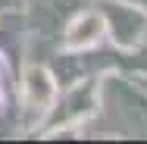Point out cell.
Here are the masks:
<instances>
[{
    "instance_id": "6da1fadb",
    "label": "cell",
    "mask_w": 147,
    "mask_h": 144,
    "mask_svg": "<svg viewBox=\"0 0 147 144\" xmlns=\"http://www.w3.org/2000/svg\"><path fill=\"white\" fill-rule=\"evenodd\" d=\"M25 91H28V107L38 103V110H47V103L53 97V82H50V75L44 69H28Z\"/></svg>"
},
{
    "instance_id": "7a4b0ae2",
    "label": "cell",
    "mask_w": 147,
    "mask_h": 144,
    "mask_svg": "<svg viewBox=\"0 0 147 144\" xmlns=\"http://www.w3.org/2000/svg\"><path fill=\"white\" fill-rule=\"evenodd\" d=\"M100 31H103V22H100V16H82L78 22H72V28H69V47H85L91 41H97L100 38Z\"/></svg>"
},
{
    "instance_id": "3957f363",
    "label": "cell",
    "mask_w": 147,
    "mask_h": 144,
    "mask_svg": "<svg viewBox=\"0 0 147 144\" xmlns=\"http://www.w3.org/2000/svg\"><path fill=\"white\" fill-rule=\"evenodd\" d=\"M113 13H116V9H113ZM122 16H125V19H119V13H116V19H113V28H119V31H113V34H116L119 44H135V41L141 38V28H144V16L135 13V9H122Z\"/></svg>"
}]
</instances>
